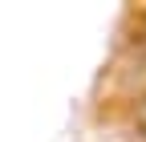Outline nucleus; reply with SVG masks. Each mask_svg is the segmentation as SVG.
<instances>
[{"label": "nucleus", "mask_w": 146, "mask_h": 142, "mask_svg": "<svg viewBox=\"0 0 146 142\" xmlns=\"http://www.w3.org/2000/svg\"><path fill=\"white\" fill-rule=\"evenodd\" d=\"M134 122H138V126H142V130H146V102L138 106V110H134Z\"/></svg>", "instance_id": "f257e3e1"}]
</instances>
